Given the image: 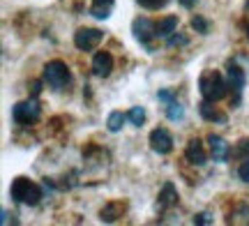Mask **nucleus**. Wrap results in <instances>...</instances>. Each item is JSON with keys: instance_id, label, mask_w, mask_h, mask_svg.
Segmentation results:
<instances>
[{"instance_id": "obj_24", "label": "nucleus", "mask_w": 249, "mask_h": 226, "mask_svg": "<svg viewBox=\"0 0 249 226\" xmlns=\"http://www.w3.org/2000/svg\"><path fill=\"white\" fill-rule=\"evenodd\" d=\"M166 42H169V46H185L189 39H187L185 35H171Z\"/></svg>"}, {"instance_id": "obj_16", "label": "nucleus", "mask_w": 249, "mask_h": 226, "mask_svg": "<svg viewBox=\"0 0 249 226\" xmlns=\"http://www.w3.org/2000/svg\"><path fill=\"white\" fill-rule=\"evenodd\" d=\"M166 118L169 120H173V122H178V120H182L185 118V109H182V104H180L178 100H173L166 104Z\"/></svg>"}, {"instance_id": "obj_7", "label": "nucleus", "mask_w": 249, "mask_h": 226, "mask_svg": "<svg viewBox=\"0 0 249 226\" xmlns=\"http://www.w3.org/2000/svg\"><path fill=\"white\" fill-rule=\"evenodd\" d=\"M226 79H229V86H231V90L235 92V100L240 102V92L245 88V83H247V74L242 70L238 63H229L226 65Z\"/></svg>"}, {"instance_id": "obj_12", "label": "nucleus", "mask_w": 249, "mask_h": 226, "mask_svg": "<svg viewBox=\"0 0 249 226\" xmlns=\"http://www.w3.org/2000/svg\"><path fill=\"white\" fill-rule=\"evenodd\" d=\"M176 203H178V190H176V185H173V182H166V185L161 187L160 196H157V208L169 210V208H173Z\"/></svg>"}, {"instance_id": "obj_20", "label": "nucleus", "mask_w": 249, "mask_h": 226, "mask_svg": "<svg viewBox=\"0 0 249 226\" xmlns=\"http://www.w3.org/2000/svg\"><path fill=\"white\" fill-rule=\"evenodd\" d=\"M192 28H194L196 33H201V35H208V30H210V23H208L203 17H194V18H192Z\"/></svg>"}, {"instance_id": "obj_26", "label": "nucleus", "mask_w": 249, "mask_h": 226, "mask_svg": "<svg viewBox=\"0 0 249 226\" xmlns=\"http://www.w3.org/2000/svg\"><path fill=\"white\" fill-rule=\"evenodd\" d=\"M157 97H160V102H164V104H169V102L176 100V95H173L171 90H160L157 92Z\"/></svg>"}, {"instance_id": "obj_1", "label": "nucleus", "mask_w": 249, "mask_h": 226, "mask_svg": "<svg viewBox=\"0 0 249 226\" xmlns=\"http://www.w3.org/2000/svg\"><path fill=\"white\" fill-rule=\"evenodd\" d=\"M198 90H201V97L205 102H219L224 100L229 90H231V86H229V79H224L219 72H214V70H208V72L201 74V79H198Z\"/></svg>"}, {"instance_id": "obj_5", "label": "nucleus", "mask_w": 249, "mask_h": 226, "mask_svg": "<svg viewBox=\"0 0 249 226\" xmlns=\"http://www.w3.org/2000/svg\"><path fill=\"white\" fill-rule=\"evenodd\" d=\"M132 33L134 37H136V42H141L148 51H155L152 49V39L157 37V23H152L150 18H134V23H132Z\"/></svg>"}, {"instance_id": "obj_3", "label": "nucleus", "mask_w": 249, "mask_h": 226, "mask_svg": "<svg viewBox=\"0 0 249 226\" xmlns=\"http://www.w3.org/2000/svg\"><path fill=\"white\" fill-rule=\"evenodd\" d=\"M44 81L53 88V90H65L71 81L70 67L62 63V60H51L44 67Z\"/></svg>"}, {"instance_id": "obj_2", "label": "nucleus", "mask_w": 249, "mask_h": 226, "mask_svg": "<svg viewBox=\"0 0 249 226\" xmlns=\"http://www.w3.org/2000/svg\"><path fill=\"white\" fill-rule=\"evenodd\" d=\"M9 194L17 203H23V206H37L39 201L44 199V191L37 182L28 180V178H17L9 187Z\"/></svg>"}, {"instance_id": "obj_9", "label": "nucleus", "mask_w": 249, "mask_h": 226, "mask_svg": "<svg viewBox=\"0 0 249 226\" xmlns=\"http://www.w3.org/2000/svg\"><path fill=\"white\" fill-rule=\"evenodd\" d=\"M185 157H187V162H189V164H196V166H203V164L208 162V153H205L203 143H201L198 139H192V141L187 143Z\"/></svg>"}, {"instance_id": "obj_19", "label": "nucleus", "mask_w": 249, "mask_h": 226, "mask_svg": "<svg viewBox=\"0 0 249 226\" xmlns=\"http://www.w3.org/2000/svg\"><path fill=\"white\" fill-rule=\"evenodd\" d=\"M127 120H129L132 125L141 127L143 120H145V111H143V106H132V109H129V113H127Z\"/></svg>"}, {"instance_id": "obj_8", "label": "nucleus", "mask_w": 249, "mask_h": 226, "mask_svg": "<svg viewBox=\"0 0 249 226\" xmlns=\"http://www.w3.org/2000/svg\"><path fill=\"white\" fill-rule=\"evenodd\" d=\"M150 148L160 155H169L173 150V139L164 127H157V129L150 132Z\"/></svg>"}, {"instance_id": "obj_10", "label": "nucleus", "mask_w": 249, "mask_h": 226, "mask_svg": "<svg viewBox=\"0 0 249 226\" xmlns=\"http://www.w3.org/2000/svg\"><path fill=\"white\" fill-rule=\"evenodd\" d=\"M113 70V55L108 53V51H99L95 58H92V74L99 76V79H104L108 76Z\"/></svg>"}, {"instance_id": "obj_4", "label": "nucleus", "mask_w": 249, "mask_h": 226, "mask_svg": "<svg viewBox=\"0 0 249 226\" xmlns=\"http://www.w3.org/2000/svg\"><path fill=\"white\" fill-rule=\"evenodd\" d=\"M39 116H42V109H39L37 100L18 102V104H14V109H12V118H14L17 125H33V122L39 120Z\"/></svg>"}, {"instance_id": "obj_21", "label": "nucleus", "mask_w": 249, "mask_h": 226, "mask_svg": "<svg viewBox=\"0 0 249 226\" xmlns=\"http://www.w3.org/2000/svg\"><path fill=\"white\" fill-rule=\"evenodd\" d=\"M143 9H161L169 5V0H136Z\"/></svg>"}, {"instance_id": "obj_13", "label": "nucleus", "mask_w": 249, "mask_h": 226, "mask_svg": "<svg viewBox=\"0 0 249 226\" xmlns=\"http://www.w3.org/2000/svg\"><path fill=\"white\" fill-rule=\"evenodd\" d=\"M198 111H201V116L208 120V122H219V125H226V113H219V111L213 106V102H201V106H198Z\"/></svg>"}, {"instance_id": "obj_29", "label": "nucleus", "mask_w": 249, "mask_h": 226, "mask_svg": "<svg viewBox=\"0 0 249 226\" xmlns=\"http://www.w3.org/2000/svg\"><path fill=\"white\" fill-rule=\"evenodd\" d=\"M0 222H2V224H9V212L7 210H2V219H0Z\"/></svg>"}, {"instance_id": "obj_17", "label": "nucleus", "mask_w": 249, "mask_h": 226, "mask_svg": "<svg viewBox=\"0 0 249 226\" xmlns=\"http://www.w3.org/2000/svg\"><path fill=\"white\" fill-rule=\"evenodd\" d=\"M120 212H123V206L120 203H108L107 208H102V222H116L120 217Z\"/></svg>"}, {"instance_id": "obj_27", "label": "nucleus", "mask_w": 249, "mask_h": 226, "mask_svg": "<svg viewBox=\"0 0 249 226\" xmlns=\"http://www.w3.org/2000/svg\"><path fill=\"white\" fill-rule=\"evenodd\" d=\"M196 2H198V0H180V5H182V7H194Z\"/></svg>"}, {"instance_id": "obj_31", "label": "nucleus", "mask_w": 249, "mask_h": 226, "mask_svg": "<svg viewBox=\"0 0 249 226\" xmlns=\"http://www.w3.org/2000/svg\"><path fill=\"white\" fill-rule=\"evenodd\" d=\"M245 9H247V12H249V0H247V2H245Z\"/></svg>"}, {"instance_id": "obj_15", "label": "nucleus", "mask_w": 249, "mask_h": 226, "mask_svg": "<svg viewBox=\"0 0 249 226\" xmlns=\"http://www.w3.org/2000/svg\"><path fill=\"white\" fill-rule=\"evenodd\" d=\"M176 28H178V17H166V18H161L160 23H157V37H164V39H169V37L176 33Z\"/></svg>"}, {"instance_id": "obj_28", "label": "nucleus", "mask_w": 249, "mask_h": 226, "mask_svg": "<svg viewBox=\"0 0 249 226\" xmlns=\"http://www.w3.org/2000/svg\"><path fill=\"white\" fill-rule=\"evenodd\" d=\"M39 86H42L39 81H33V95H35V97L39 95Z\"/></svg>"}, {"instance_id": "obj_23", "label": "nucleus", "mask_w": 249, "mask_h": 226, "mask_svg": "<svg viewBox=\"0 0 249 226\" xmlns=\"http://www.w3.org/2000/svg\"><path fill=\"white\" fill-rule=\"evenodd\" d=\"M233 153L238 155V157H242V159H245V157H249V139L240 141V145H238V148H235Z\"/></svg>"}, {"instance_id": "obj_11", "label": "nucleus", "mask_w": 249, "mask_h": 226, "mask_svg": "<svg viewBox=\"0 0 249 226\" xmlns=\"http://www.w3.org/2000/svg\"><path fill=\"white\" fill-rule=\"evenodd\" d=\"M208 143H210V155H213L214 162H226V159H229L231 148H229V143L224 141L222 136L210 134V136H208Z\"/></svg>"}, {"instance_id": "obj_30", "label": "nucleus", "mask_w": 249, "mask_h": 226, "mask_svg": "<svg viewBox=\"0 0 249 226\" xmlns=\"http://www.w3.org/2000/svg\"><path fill=\"white\" fill-rule=\"evenodd\" d=\"M245 33H247V39H249V23H247V26H245Z\"/></svg>"}, {"instance_id": "obj_6", "label": "nucleus", "mask_w": 249, "mask_h": 226, "mask_svg": "<svg viewBox=\"0 0 249 226\" xmlns=\"http://www.w3.org/2000/svg\"><path fill=\"white\" fill-rule=\"evenodd\" d=\"M102 39H104L102 30H97V28H81V30H76V35H74V44L81 51H92L95 46H99Z\"/></svg>"}, {"instance_id": "obj_25", "label": "nucleus", "mask_w": 249, "mask_h": 226, "mask_svg": "<svg viewBox=\"0 0 249 226\" xmlns=\"http://www.w3.org/2000/svg\"><path fill=\"white\" fill-rule=\"evenodd\" d=\"M213 222H214V219L210 217L208 212H198V215L194 217V224H213Z\"/></svg>"}, {"instance_id": "obj_22", "label": "nucleus", "mask_w": 249, "mask_h": 226, "mask_svg": "<svg viewBox=\"0 0 249 226\" xmlns=\"http://www.w3.org/2000/svg\"><path fill=\"white\" fill-rule=\"evenodd\" d=\"M238 175H240L242 182H249V157H245L238 166Z\"/></svg>"}, {"instance_id": "obj_18", "label": "nucleus", "mask_w": 249, "mask_h": 226, "mask_svg": "<svg viewBox=\"0 0 249 226\" xmlns=\"http://www.w3.org/2000/svg\"><path fill=\"white\" fill-rule=\"evenodd\" d=\"M124 120H127V116H124L123 111H113V113H108V120H107L108 132H120Z\"/></svg>"}, {"instance_id": "obj_14", "label": "nucleus", "mask_w": 249, "mask_h": 226, "mask_svg": "<svg viewBox=\"0 0 249 226\" xmlns=\"http://www.w3.org/2000/svg\"><path fill=\"white\" fill-rule=\"evenodd\" d=\"M113 5H116V0H92L90 14L95 18H108L113 12Z\"/></svg>"}]
</instances>
